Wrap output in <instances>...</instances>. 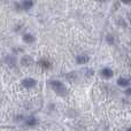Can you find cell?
I'll return each mask as SVG.
<instances>
[{
  "mask_svg": "<svg viewBox=\"0 0 131 131\" xmlns=\"http://www.w3.org/2000/svg\"><path fill=\"white\" fill-rule=\"evenodd\" d=\"M51 86L54 90V92L59 95H66L67 94V89L63 85V83L60 81H51Z\"/></svg>",
  "mask_w": 131,
  "mask_h": 131,
  "instance_id": "6da1fadb",
  "label": "cell"
},
{
  "mask_svg": "<svg viewBox=\"0 0 131 131\" xmlns=\"http://www.w3.org/2000/svg\"><path fill=\"white\" fill-rule=\"evenodd\" d=\"M36 84H37V82L34 78H25L22 81V85L25 89H32L36 86Z\"/></svg>",
  "mask_w": 131,
  "mask_h": 131,
  "instance_id": "7a4b0ae2",
  "label": "cell"
},
{
  "mask_svg": "<svg viewBox=\"0 0 131 131\" xmlns=\"http://www.w3.org/2000/svg\"><path fill=\"white\" fill-rule=\"evenodd\" d=\"M89 60H90V58H89L86 54H81V55H78V57L76 58V62L78 64H85V63H88Z\"/></svg>",
  "mask_w": 131,
  "mask_h": 131,
  "instance_id": "3957f363",
  "label": "cell"
},
{
  "mask_svg": "<svg viewBox=\"0 0 131 131\" xmlns=\"http://www.w3.org/2000/svg\"><path fill=\"white\" fill-rule=\"evenodd\" d=\"M101 75L102 77H105V78H112L113 77V70L111 69V68H104V69L101 70Z\"/></svg>",
  "mask_w": 131,
  "mask_h": 131,
  "instance_id": "277c9868",
  "label": "cell"
},
{
  "mask_svg": "<svg viewBox=\"0 0 131 131\" xmlns=\"http://www.w3.org/2000/svg\"><path fill=\"white\" fill-rule=\"evenodd\" d=\"M21 63H22L23 66H31L32 63H34V59H32L31 57H29V55H25V57H23L22 59H21Z\"/></svg>",
  "mask_w": 131,
  "mask_h": 131,
  "instance_id": "5b68a950",
  "label": "cell"
},
{
  "mask_svg": "<svg viewBox=\"0 0 131 131\" xmlns=\"http://www.w3.org/2000/svg\"><path fill=\"white\" fill-rule=\"evenodd\" d=\"M37 123H38V121H37V118L35 117V116H29V117L27 118V121H25V124H27L28 127H36Z\"/></svg>",
  "mask_w": 131,
  "mask_h": 131,
  "instance_id": "8992f818",
  "label": "cell"
},
{
  "mask_svg": "<svg viewBox=\"0 0 131 131\" xmlns=\"http://www.w3.org/2000/svg\"><path fill=\"white\" fill-rule=\"evenodd\" d=\"M35 40H36V39H35V37L32 36L31 34H25V35H23V41H24V43H27V44H32Z\"/></svg>",
  "mask_w": 131,
  "mask_h": 131,
  "instance_id": "52a82bcc",
  "label": "cell"
},
{
  "mask_svg": "<svg viewBox=\"0 0 131 131\" xmlns=\"http://www.w3.org/2000/svg\"><path fill=\"white\" fill-rule=\"evenodd\" d=\"M21 5H22V8L23 9L28 10V9H30L32 6H34V1H32V0H23Z\"/></svg>",
  "mask_w": 131,
  "mask_h": 131,
  "instance_id": "ba28073f",
  "label": "cell"
},
{
  "mask_svg": "<svg viewBox=\"0 0 131 131\" xmlns=\"http://www.w3.org/2000/svg\"><path fill=\"white\" fill-rule=\"evenodd\" d=\"M130 83V81L128 78H124V77H120V78L117 79V84L120 86H123V88H125V86H128Z\"/></svg>",
  "mask_w": 131,
  "mask_h": 131,
  "instance_id": "9c48e42d",
  "label": "cell"
},
{
  "mask_svg": "<svg viewBox=\"0 0 131 131\" xmlns=\"http://www.w3.org/2000/svg\"><path fill=\"white\" fill-rule=\"evenodd\" d=\"M38 64L43 69H50L51 68V63H50V61L48 60H46V59H43V60H40V61L38 62Z\"/></svg>",
  "mask_w": 131,
  "mask_h": 131,
  "instance_id": "30bf717a",
  "label": "cell"
},
{
  "mask_svg": "<svg viewBox=\"0 0 131 131\" xmlns=\"http://www.w3.org/2000/svg\"><path fill=\"white\" fill-rule=\"evenodd\" d=\"M6 62H7L8 64L13 66L14 63H15V59H14V58H12V57H7V58H6Z\"/></svg>",
  "mask_w": 131,
  "mask_h": 131,
  "instance_id": "8fae6325",
  "label": "cell"
},
{
  "mask_svg": "<svg viewBox=\"0 0 131 131\" xmlns=\"http://www.w3.org/2000/svg\"><path fill=\"white\" fill-rule=\"evenodd\" d=\"M107 40H108L109 44H114V38H113L112 36H108V37H107Z\"/></svg>",
  "mask_w": 131,
  "mask_h": 131,
  "instance_id": "7c38bea8",
  "label": "cell"
},
{
  "mask_svg": "<svg viewBox=\"0 0 131 131\" xmlns=\"http://www.w3.org/2000/svg\"><path fill=\"white\" fill-rule=\"evenodd\" d=\"M125 94H127V95H131V88H128L127 90H125Z\"/></svg>",
  "mask_w": 131,
  "mask_h": 131,
  "instance_id": "4fadbf2b",
  "label": "cell"
},
{
  "mask_svg": "<svg viewBox=\"0 0 131 131\" xmlns=\"http://www.w3.org/2000/svg\"><path fill=\"white\" fill-rule=\"evenodd\" d=\"M121 1L123 2V4H127V5H129L131 4V0H121Z\"/></svg>",
  "mask_w": 131,
  "mask_h": 131,
  "instance_id": "5bb4252c",
  "label": "cell"
},
{
  "mask_svg": "<svg viewBox=\"0 0 131 131\" xmlns=\"http://www.w3.org/2000/svg\"><path fill=\"white\" fill-rule=\"evenodd\" d=\"M129 22H130V24H131V15H129Z\"/></svg>",
  "mask_w": 131,
  "mask_h": 131,
  "instance_id": "9a60e30c",
  "label": "cell"
},
{
  "mask_svg": "<svg viewBox=\"0 0 131 131\" xmlns=\"http://www.w3.org/2000/svg\"><path fill=\"white\" fill-rule=\"evenodd\" d=\"M127 131H131V127H130V128H129V129H128Z\"/></svg>",
  "mask_w": 131,
  "mask_h": 131,
  "instance_id": "2e32d148",
  "label": "cell"
},
{
  "mask_svg": "<svg viewBox=\"0 0 131 131\" xmlns=\"http://www.w3.org/2000/svg\"><path fill=\"white\" fill-rule=\"evenodd\" d=\"M99 1H106V0H99Z\"/></svg>",
  "mask_w": 131,
  "mask_h": 131,
  "instance_id": "e0dca14e",
  "label": "cell"
}]
</instances>
